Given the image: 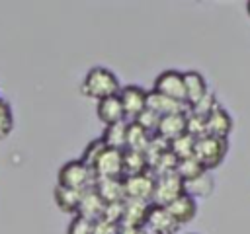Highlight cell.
Returning <instances> with one entry per match:
<instances>
[{
    "label": "cell",
    "instance_id": "6da1fadb",
    "mask_svg": "<svg viewBox=\"0 0 250 234\" xmlns=\"http://www.w3.org/2000/svg\"><path fill=\"white\" fill-rule=\"evenodd\" d=\"M82 94L88 96V98H94V99H105V98H111V96H117L119 90H121V84L117 80V76L109 70V68H104V66H94L88 70V74L84 76L82 80V86H80Z\"/></svg>",
    "mask_w": 250,
    "mask_h": 234
},
{
    "label": "cell",
    "instance_id": "7a4b0ae2",
    "mask_svg": "<svg viewBox=\"0 0 250 234\" xmlns=\"http://www.w3.org/2000/svg\"><path fill=\"white\" fill-rule=\"evenodd\" d=\"M96 183V174L90 166H86L82 160H70L66 164L61 166L59 170V183L66 189H74V191H88L92 189Z\"/></svg>",
    "mask_w": 250,
    "mask_h": 234
},
{
    "label": "cell",
    "instance_id": "3957f363",
    "mask_svg": "<svg viewBox=\"0 0 250 234\" xmlns=\"http://www.w3.org/2000/svg\"><path fill=\"white\" fill-rule=\"evenodd\" d=\"M227 150H229L227 138H219V136L205 135V136H201V138L195 140L193 158H195L205 170H213V168H217V166L225 160Z\"/></svg>",
    "mask_w": 250,
    "mask_h": 234
},
{
    "label": "cell",
    "instance_id": "277c9868",
    "mask_svg": "<svg viewBox=\"0 0 250 234\" xmlns=\"http://www.w3.org/2000/svg\"><path fill=\"white\" fill-rule=\"evenodd\" d=\"M184 193H186V191H184V181L178 177L176 172L164 174V176H156L154 193H152L150 205L166 207V205H170L174 199H178V197L184 195Z\"/></svg>",
    "mask_w": 250,
    "mask_h": 234
},
{
    "label": "cell",
    "instance_id": "5b68a950",
    "mask_svg": "<svg viewBox=\"0 0 250 234\" xmlns=\"http://www.w3.org/2000/svg\"><path fill=\"white\" fill-rule=\"evenodd\" d=\"M154 181H156V177L152 176L150 170L148 172H143V174H137V176L123 177V183H125V199L150 203L152 201V193H154Z\"/></svg>",
    "mask_w": 250,
    "mask_h": 234
},
{
    "label": "cell",
    "instance_id": "8992f818",
    "mask_svg": "<svg viewBox=\"0 0 250 234\" xmlns=\"http://www.w3.org/2000/svg\"><path fill=\"white\" fill-rule=\"evenodd\" d=\"M154 92L186 103V90H184V72L178 70H164L154 80Z\"/></svg>",
    "mask_w": 250,
    "mask_h": 234
},
{
    "label": "cell",
    "instance_id": "52a82bcc",
    "mask_svg": "<svg viewBox=\"0 0 250 234\" xmlns=\"http://www.w3.org/2000/svg\"><path fill=\"white\" fill-rule=\"evenodd\" d=\"M146 90H143L141 86H125L119 90L117 98L121 101V107H123V113H125V119L129 121H135L137 115H141L145 109H146Z\"/></svg>",
    "mask_w": 250,
    "mask_h": 234
},
{
    "label": "cell",
    "instance_id": "ba28073f",
    "mask_svg": "<svg viewBox=\"0 0 250 234\" xmlns=\"http://www.w3.org/2000/svg\"><path fill=\"white\" fill-rule=\"evenodd\" d=\"M150 234H174L180 226L178 222L172 218V214L166 211V207H158V205H150L145 224H143Z\"/></svg>",
    "mask_w": 250,
    "mask_h": 234
},
{
    "label": "cell",
    "instance_id": "9c48e42d",
    "mask_svg": "<svg viewBox=\"0 0 250 234\" xmlns=\"http://www.w3.org/2000/svg\"><path fill=\"white\" fill-rule=\"evenodd\" d=\"M96 177H123V150L105 148L94 166Z\"/></svg>",
    "mask_w": 250,
    "mask_h": 234
},
{
    "label": "cell",
    "instance_id": "30bf717a",
    "mask_svg": "<svg viewBox=\"0 0 250 234\" xmlns=\"http://www.w3.org/2000/svg\"><path fill=\"white\" fill-rule=\"evenodd\" d=\"M96 193L102 197L105 205L123 203L125 201V183L123 177H96L94 183Z\"/></svg>",
    "mask_w": 250,
    "mask_h": 234
},
{
    "label": "cell",
    "instance_id": "8fae6325",
    "mask_svg": "<svg viewBox=\"0 0 250 234\" xmlns=\"http://www.w3.org/2000/svg\"><path fill=\"white\" fill-rule=\"evenodd\" d=\"M186 123H188V111L186 113H172L166 117H160L158 129L154 133V136L170 142L182 135H186Z\"/></svg>",
    "mask_w": 250,
    "mask_h": 234
},
{
    "label": "cell",
    "instance_id": "7c38bea8",
    "mask_svg": "<svg viewBox=\"0 0 250 234\" xmlns=\"http://www.w3.org/2000/svg\"><path fill=\"white\" fill-rule=\"evenodd\" d=\"M184 90H186V105L188 107H193L209 94L207 82L201 76V72H197V70L184 72Z\"/></svg>",
    "mask_w": 250,
    "mask_h": 234
},
{
    "label": "cell",
    "instance_id": "4fadbf2b",
    "mask_svg": "<svg viewBox=\"0 0 250 234\" xmlns=\"http://www.w3.org/2000/svg\"><path fill=\"white\" fill-rule=\"evenodd\" d=\"M104 211H105V203L102 201V197L92 187V189H88V191L82 193V199H80L76 216H82V218H86L90 222H98V220H102Z\"/></svg>",
    "mask_w": 250,
    "mask_h": 234
},
{
    "label": "cell",
    "instance_id": "5bb4252c",
    "mask_svg": "<svg viewBox=\"0 0 250 234\" xmlns=\"http://www.w3.org/2000/svg\"><path fill=\"white\" fill-rule=\"evenodd\" d=\"M146 109L154 111L158 117H166V115H172V113H186L189 107L182 101L170 99V98L152 90V92L146 94Z\"/></svg>",
    "mask_w": 250,
    "mask_h": 234
},
{
    "label": "cell",
    "instance_id": "9a60e30c",
    "mask_svg": "<svg viewBox=\"0 0 250 234\" xmlns=\"http://www.w3.org/2000/svg\"><path fill=\"white\" fill-rule=\"evenodd\" d=\"M166 211L172 214V218L178 222V226L188 224L189 220H193L195 213H197V203L191 195L184 193L178 199H174L170 205H166Z\"/></svg>",
    "mask_w": 250,
    "mask_h": 234
},
{
    "label": "cell",
    "instance_id": "2e32d148",
    "mask_svg": "<svg viewBox=\"0 0 250 234\" xmlns=\"http://www.w3.org/2000/svg\"><path fill=\"white\" fill-rule=\"evenodd\" d=\"M232 129V119L230 115L221 107L217 105L207 117H205V133L211 135V136H219V138H227L229 133Z\"/></svg>",
    "mask_w": 250,
    "mask_h": 234
},
{
    "label": "cell",
    "instance_id": "e0dca14e",
    "mask_svg": "<svg viewBox=\"0 0 250 234\" xmlns=\"http://www.w3.org/2000/svg\"><path fill=\"white\" fill-rule=\"evenodd\" d=\"M96 115H98V119L105 127L107 125H113V123H119V121L125 119V113H123V107H121V101H119L117 96L100 99L98 105H96Z\"/></svg>",
    "mask_w": 250,
    "mask_h": 234
},
{
    "label": "cell",
    "instance_id": "ac0fdd59",
    "mask_svg": "<svg viewBox=\"0 0 250 234\" xmlns=\"http://www.w3.org/2000/svg\"><path fill=\"white\" fill-rule=\"evenodd\" d=\"M148 207H150V203L125 199V203H123V216H121V222H119V224H123V226H133V228H141V226L145 224Z\"/></svg>",
    "mask_w": 250,
    "mask_h": 234
},
{
    "label": "cell",
    "instance_id": "d6986e66",
    "mask_svg": "<svg viewBox=\"0 0 250 234\" xmlns=\"http://www.w3.org/2000/svg\"><path fill=\"white\" fill-rule=\"evenodd\" d=\"M127 129H129V121L123 119L119 123H113V125H107L104 135H102V140L107 148H113V150H125V142H127Z\"/></svg>",
    "mask_w": 250,
    "mask_h": 234
},
{
    "label": "cell",
    "instance_id": "ffe728a7",
    "mask_svg": "<svg viewBox=\"0 0 250 234\" xmlns=\"http://www.w3.org/2000/svg\"><path fill=\"white\" fill-rule=\"evenodd\" d=\"M55 203L61 211L64 213H70V214H76L78 211V205H80V199H82V193L80 191H74V189H66L62 185H57L55 191Z\"/></svg>",
    "mask_w": 250,
    "mask_h": 234
},
{
    "label": "cell",
    "instance_id": "44dd1931",
    "mask_svg": "<svg viewBox=\"0 0 250 234\" xmlns=\"http://www.w3.org/2000/svg\"><path fill=\"white\" fill-rule=\"evenodd\" d=\"M143 172H148V160H146L145 152L123 150V177L137 176Z\"/></svg>",
    "mask_w": 250,
    "mask_h": 234
},
{
    "label": "cell",
    "instance_id": "7402d4cb",
    "mask_svg": "<svg viewBox=\"0 0 250 234\" xmlns=\"http://www.w3.org/2000/svg\"><path fill=\"white\" fill-rule=\"evenodd\" d=\"M152 135H148L146 131H143L137 123L129 121V129H127V142H125V150H137V152H145L148 142H150Z\"/></svg>",
    "mask_w": 250,
    "mask_h": 234
},
{
    "label": "cell",
    "instance_id": "603a6c76",
    "mask_svg": "<svg viewBox=\"0 0 250 234\" xmlns=\"http://www.w3.org/2000/svg\"><path fill=\"white\" fill-rule=\"evenodd\" d=\"M176 174H178V177L186 183V181H191V179H195V177H199L201 174H205L207 170L193 158V156H189V158H184V160H178V164H176V170H174Z\"/></svg>",
    "mask_w": 250,
    "mask_h": 234
},
{
    "label": "cell",
    "instance_id": "cb8c5ba5",
    "mask_svg": "<svg viewBox=\"0 0 250 234\" xmlns=\"http://www.w3.org/2000/svg\"><path fill=\"white\" fill-rule=\"evenodd\" d=\"M193 148H195V138L189 136L188 133L168 142V150L174 154L176 160H184V158L193 156Z\"/></svg>",
    "mask_w": 250,
    "mask_h": 234
},
{
    "label": "cell",
    "instance_id": "d4e9b609",
    "mask_svg": "<svg viewBox=\"0 0 250 234\" xmlns=\"http://www.w3.org/2000/svg\"><path fill=\"white\" fill-rule=\"evenodd\" d=\"M211 189H213V179H211V176H209L207 172L201 174L199 177H195V179L184 183V191H186L188 195H191L193 199H195L197 195H209Z\"/></svg>",
    "mask_w": 250,
    "mask_h": 234
},
{
    "label": "cell",
    "instance_id": "484cf974",
    "mask_svg": "<svg viewBox=\"0 0 250 234\" xmlns=\"http://www.w3.org/2000/svg\"><path fill=\"white\" fill-rule=\"evenodd\" d=\"M107 146L104 144V140H102V136L100 138H94V140H90L88 142V146L84 148V152H82V162L86 164V166H90L92 170H94V166H96V162H98V158L104 154V150H105Z\"/></svg>",
    "mask_w": 250,
    "mask_h": 234
},
{
    "label": "cell",
    "instance_id": "4316f807",
    "mask_svg": "<svg viewBox=\"0 0 250 234\" xmlns=\"http://www.w3.org/2000/svg\"><path fill=\"white\" fill-rule=\"evenodd\" d=\"M14 131V113L8 101L0 99V140Z\"/></svg>",
    "mask_w": 250,
    "mask_h": 234
},
{
    "label": "cell",
    "instance_id": "83f0119b",
    "mask_svg": "<svg viewBox=\"0 0 250 234\" xmlns=\"http://www.w3.org/2000/svg\"><path fill=\"white\" fill-rule=\"evenodd\" d=\"M133 123H137L143 131H146L148 135H152V136H154V133H156V129H158V123H160V117H158L154 111L145 109L141 115H137V117H135V121H133Z\"/></svg>",
    "mask_w": 250,
    "mask_h": 234
},
{
    "label": "cell",
    "instance_id": "f1b7e54d",
    "mask_svg": "<svg viewBox=\"0 0 250 234\" xmlns=\"http://www.w3.org/2000/svg\"><path fill=\"white\" fill-rule=\"evenodd\" d=\"M186 133L189 135V136H193L195 140L197 138H201V136H205L207 133H205V117H201V115H197V113H188V123H186Z\"/></svg>",
    "mask_w": 250,
    "mask_h": 234
},
{
    "label": "cell",
    "instance_id": "f546056e",
    "mask_svg": "<svg viewBox=\"0 0 250 234\" xmlns=\"http://www.w3.org/2000/svg\"><path fill=\"white\" fill-rule=\"evenodd\" d=\"M92 228H94V222H90L82 216H74L68 224L66 234H92Z\"/></svg>",
    "mask_w": 250,
    "mask_h": 234
},
{
    "label": "cell",
    "instance_id": "4dcf8cb0",
    "mask_svg": "<svg viewBox=\"0 0 250 234\" xmlns=\"http://www.w3.org/2000/svg\"><path fill=\"white\" fill-rule=\"evenodd\" d=\"M123 203H125V201H123ZM123 203L105 205V211H104L102 220L111 222V224H119V222H121V216H123Z\"/></svg>",
    "mask_w": 250,
    "mask_h": 234
},
{
    "label": "cell",
    "instance_id": "1f68e13d",
    "mask_svg": "<svg viewBox=\"0 0 250 234\" xmlns=\"http://www.w3.org/2000/svg\"><path fill=\"white\" fill-rule=\"evenodd\" d=\"M92 234H119V226L105 222V220H98V222H94Z\"/></svg>",
    "mask_w": 250,
    "mask_h": 234
},
{
    "label": "cell",
    "instance_id": "d6a6232c",
    "mask_svg": "<svg viewBox=\"0 0 250 234\" xmlns=\"http://www.w3.org/2000/svg\"><path fill=\"white\" fill-rule=\"evenodd\" d=\"M246 12H248V16H250V2L246 4Z\"/></svg>",
    "mask_w": 250,
    "mask_h": 234
}]
</instances>
